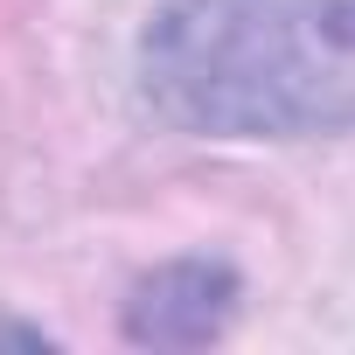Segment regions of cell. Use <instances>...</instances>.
<instances>
[{
    "instance_id": "7a4b0ae2",
    "label": "cell",
    "mask_w": 355,
    "mask_h": 355,
    "mask_svg": "<svg viewBox=\"0 0 355 355\" xmlns=\"http://www.w3.org/2000/svg\"><path fill=\"white\" fill-rule=\"evenodd\" d=\"M230 293H237V279H230L223 265H167V272H153V279L139 286L125 327H132V341L196 348V341L223 334V320H230Z\"/></svg>"
},
{
    "instance_id": "6da1fadb",
    "label": "cell",
    "mask_w": 355,
    "mask_h": 355,
    "mask_svg": "<svg viewBox=\"0 0 355 355\" xmlns=\"http://www.w3.org/2000/svg\"><path fill=\"white\" fill-rule=\"evenodd\" d=\"M146 91L223 139L355 125V0H167L146 28Z\"/></svg>"
}]
</instances>
